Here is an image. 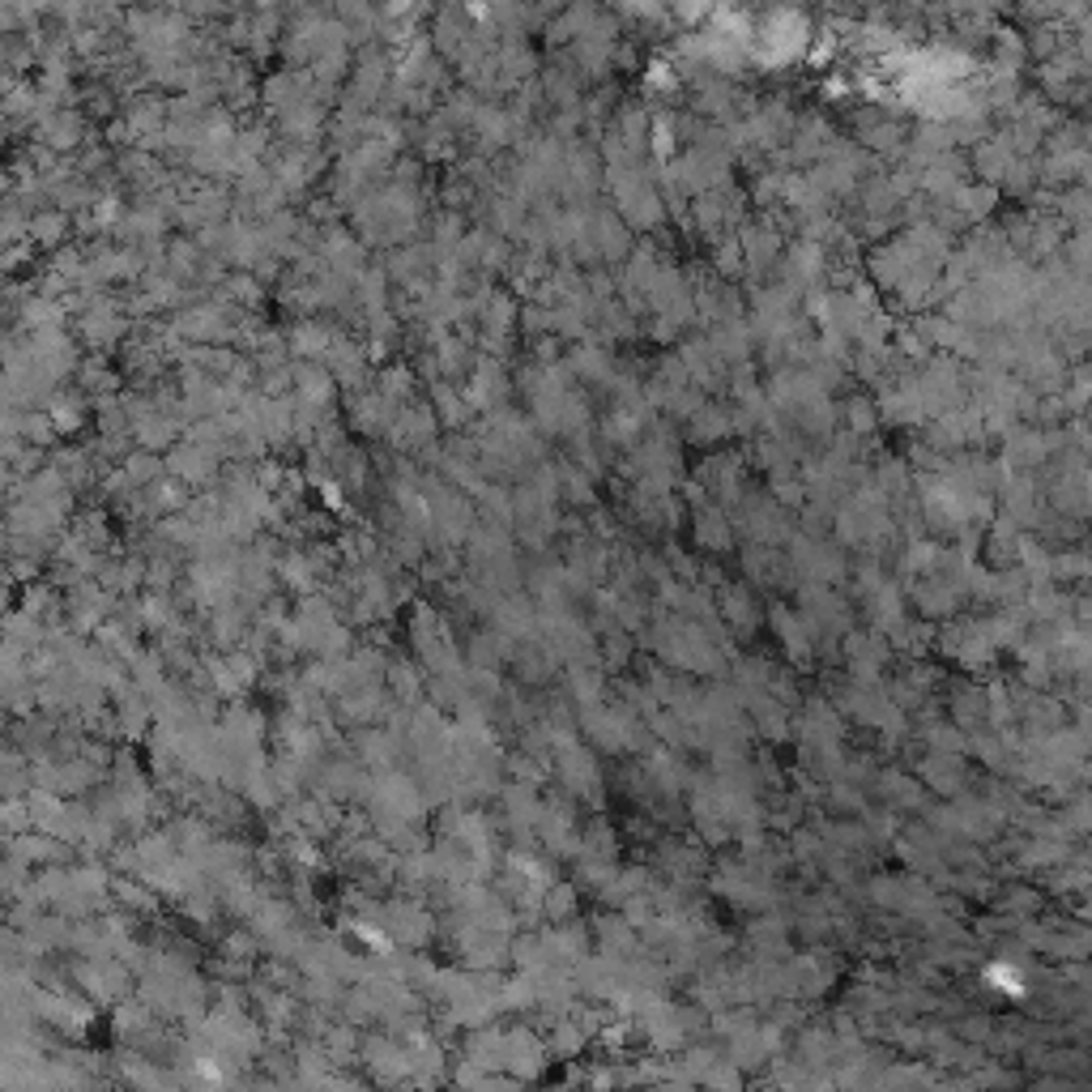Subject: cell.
<instances>
[{"instance_id":"cell-1","label":"cell","mask_w":1092,"mask_h":1092,"mask_svg":"<svg viewBox=\"0 0 1092 1092\" xmlns=\"http://www.w3.org/2000/svg\"><path fill=\"white\" fill-rule=\"evenodd\" d=\"M44 137L52 150H73L81 141V120L73 112H52L44 116Z\"/></svg>"},{"instance_id":"cell-2","label":"cell","mask_w":1092,"mask_h":1092,"mask_svg":"<svg viewBox=\"0 0 1092 1092\" xmlns=\"http://www.w3.org/2000/svg\"><path fill=\"white\" fill-rule=\"evenodd\" d=\"M47 422L52 431H78L81 427V397H69V393H56L52 397V410H47Z\"/></svg>"},{"instance_id":"cell-3","label":"cell","mask_w":1092,"mask_h":1092,"mask_svg":"<svg viewBox=\"0 0 1092 1092\" xmlns=\"http://www.w3.org/2000/svg\"><path fill=\"white\" fill-rule=\"evenodd\" d=\"M64 231H69V223H64V214H35L27 223V235L30 243H44V248H56V243L64 240Z\"/></svg>"}]
</instances>
